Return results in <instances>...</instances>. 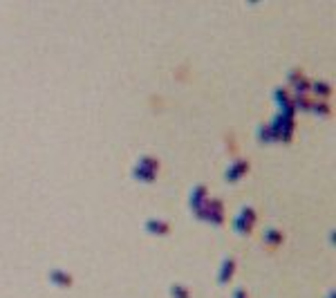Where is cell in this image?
I'll use <instances>...</instances> for the list:
<instances>
[{
	"instance_id": "cell-1",
	"label": "cell",
	"mask_w": 336,
	"mask_h": 298,
	"mask_svg": "<svg viewBox=\"0 0 336 298\" xmlns=\"http://www.w3.org/2000/svg\"><path fill=\"white\" fill-rule=\"evenodd\" d=\"M253 224H256V209L251 204H242L238 213L233 215V231L240 236H249Z\"/></svg>"
},
{
	"instance_id": "cell-2",
	"label": "cell",
	"mask_w": 336,
	"mask_h": 298,
	"mask_svg": "<svg viewBox=\"0 0 336 298\" xmlns=\"http://www.w3.org/2000/svg\"><path fill=\"white\" fill-rule=\"evenodd\" d=\"M195 218L197 220H204L209 224H222L224 220V204L220 200H207L197 211H193Z\"/></svg>"
},
{
	"instance_id": "cell-3",
	"label": "cell",
	"mask_w": 336,
	"mask_h": 298,
	"mask_svg": "<svg viewBox=\"0 0 336 298\" xmlns=\"http://www.w3.org/2000/svg\"><path fill=\"white\" fill-rule=\"evenodd\" d=\"M249 171V161L247 159H233L229 166H226V171H224V180L226 182H238L242 175Z\"/></svg>"
},
{
	"instance_id": "cell-4",
	"label": "cell",
	"mask_w": 336,
	"mask_h": 298,
	"mask_svg": "<svg viewBox=\"0 0 336 298\" xmlns=\"http://www.w3.org/2000/svg\"><path fill=\"white\" fill-rule=\"evenodd\" d=\"M207 195H209V188L204 186V184H195L191 188V193H188V207H191V211H197L202 207V204L209 200Z\"/></svg>"
},
{
	"instance_id": "cell-5",
	"label": "cell",
	"mask_w": 336,
	"mask_h": 298,
	"mask_svg": "<svg viewBox=\"0 0 336 298\" xmlns=\"http://www.w3.org/2000/svg\"><path fill=\"white\" fill-rule=\"evenodd\" d=\"M233 274H236V258L224 256V258H222V262H220V267H218V283L220 285L229 283Z\"/></svg>"
},
{
	"instance_id": "cell-6",
	"label": "cell",
	"mask_w": 336,
	"mask_h": 298,
	"mask_svg": "<svg viewBox=\"0 0 336 298\" xmlns=\"http://www.w3.org/2000/svg\"><path fill=\"white\" fill-rule=\"evenodd\" d=\"M47 278H50L52 285H58V287H70L74 283L72 274L65 272V269H61V267H52L50 272H47Z\"/></svg>"
},
{
	"instance_id": "cell-7",
	"label": "cell",
	"mask_w": 336,
	"mask_h": 298,
	"mask_svg": "<svg viewBox=\"0 0 336 298\" xmlns=\"http://www.w3.org/2000/svg\"><path fill=\"white\" fill-rule=\"evenodd\" d=\"M144 229L148 231V234H153V236H168L171 224H168L166 220H159V218H148L144 222Z\"/></svg>"
},
{
	"instance_id": "cell-8",
	"label": "cell",
	"mask_w": 336,
	"mask_h": 298,
	"mask_svg": "<svg viewBox=\"0 0 336 298\" xmlns=\"http://www.w3.org/2000/svg\"><path fill=\"white\" fill-rule=\"evenodd\" d=\"M132 177H137L139 182H155V177H157V171H150V169H146V166H139V164H135L132 166Z\"/></svg>"
},
{
	"instance_id": "cell-9",
	"label": "cell",
	"mask_w": 336,
	"mask_h": 298,
	"mask_svg": "<svg viewBox=\"0 0 336 298\" xmlns=\"http://www.w3.org/2000/svg\"><path fill=\"white\" fill-rule=\"evenodd\" d=\"M310 92H314V94H318L323 99V96H329V92H332V85L325 83V81H310Z\"/></svg>"
},
{
	"instance_id": "cell-10",
	"label": "cell",
	"mask_w": 336,
	"mask_h": 298,
	"mask_svg": "<svg viewBox=\"0 0 336 298\" xmlns=\"http://www.w3.org/2000/svg\"><path fill=\"white\" fill-rule=\"evenodd\" d=\"M262 240L267 242V245H280V242H283V234H280V229H276V226H269V229H264Z\"/></svg>"
},
{
	"instance_id": "cell-11",
	"label": "cell",
	"mask_w": 336,
	"mask_h": 298,
	"mask_svg": "<svg viewBox=\"0 0 336 298\" xmlns=\"http://www.w3.org/2000/svg\"><path fill=\"white\" fill-rule=\"evenodd\" d=\"M168 294H171V298H191L188 287L182 285V283H173L171 287H168Z\"/></svg>"
},
{
	"instance_id": "cell-12",
	"label": "cell",
	"mask_w": 336,
	"mask_h": 298,
	"mask_svg": "<svg viewBox=\"0 0 336 298\" xmlns=\"http://www.w3.org/2000/svg\"><path fill=\"white\" fill-rule=\"evenodd\" d=\"M256 137H258L262 144H272V142H276L274 133H272V130H269L267 123H260V126L256 128Z\"/></svg>"
},
{
	"instance_id": "cell-13",
	"label": "cell",
	"mask_w": 336,
	"mask_h": 298,
	"mask_svg": "<svg viewBox=\"0 0 336 298\" xmlns=\"http://www.w3.org/2000/svg\"><path fill=\"white\" fill-rule=\"evenodd\" d=\"M135 164L146 166V169H150V171H157V169H159V159H157V157H153V155H142L137 161H135Z\"/></svg>"
},
{
	"instance_id": "cell-14",
	"label": "cell",
	"mask_w": 336,
	"mask_h": 298,
	"mask_svg": "<svg viewBox=\"0 0 336 298\" xmlns=\"http://www.w3.org/2000/svg\"><path fill=\"white\" fill-rule=\"evenodd\" d=\"M291 104H294L296 110H310L312 101L307 99V94H291Z\"/></svg>"
},
{
	"instance_id": "cell-15",
	"label": "cell",
	"mask_w": 336,
	"mask_h": 298,
	"mask_svg": "<svg viewBox=\"0 0 336 298\" xmlns=\"http://www.w3.org/2000/svg\"><path fill=\"white\" fill-rule=\"evenodd\" d=\"M291 90H294V94H307L310 92V79L300 77L296 83H291Z\"/></svg>"
},
{
	"instance_id": "cell-16",
	"label": "cell",
	"mask_w": 336,
	"mask_h": 298,
	"mask_svg": "<svg viewBox=\"0 0 336 298\" xmlns=\"http://www.w3.org/2000/svg\"><path fill=\"white\" fill-rule=\"evenodd\" d=\"M310 112H314V115H318V117H327L329 115V106L325 104V101H312Z\"/></svg>"
},
{
	"instance_id": "cell-17",
	"label": "cell",
	"mask_w": 336,
	"mask_h": 298,
	"mask_svg": "<svg viewBox=\"0 0 336 298\" xmlns=\"http://www.w3.org/2000/svg\"><path fill=\"white\" fill-rule=\"evenodd\" d=\"M300 77H305V74H303L298 68H291L289 72H287V83H289V85H291V83H296V81L300 79Z\"/></svg>"
},
{
	"instance_id": "cell-18",
	"label": "cell",
	"mask_w": 336,
	"mask_h": 298,
	"mask_svg": "<svg viewBox=\"0 0 336 298\" xmlns=\"http://www.w3.org/2000/svg\"><path fill=\"white\" fill-rule=\"evenodd\" d=\"M231 298H249L247 296V291L242 289V287H236V289H233V296Z\"/></svg>"
},
{
	"instance_id": "cell-19",
	"label": "cell",
	"mask_w": 336,
	"mask_h": 298,
	"mask_svg": "<svg viewBox=\"0 0 336 298\" xmlns=\"http://www.w3.org/2000/svg\"><path fill=\"white\" fill-rule=\"evenodd\" d=\"M325 298H334V289H329V291H327V296H325Z\"/></svg>"
}]
</instances>
